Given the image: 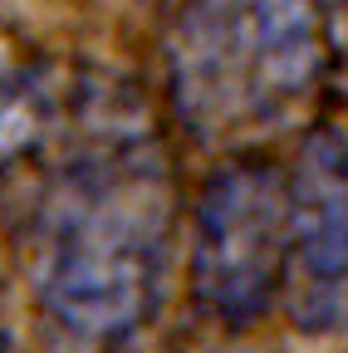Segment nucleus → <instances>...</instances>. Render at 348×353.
Returning a JSON list of instances; mask_svg holds the SVG:
<instances>
[{"label": "nucleus", "instance_id": "nucleus-6", "mask_svg": "<svg viewBox=\"0 0 348 353\" xmlns=\"http://www.w3.org/2000/svg\"><path fill=\"white\" fill-rule=\"evenodd\" d=\"M338 6H343V15H348V0H338Z\"/></svg>", "mask_w": 348, "mask_h": 353}, {"label": "nucleus", "instance_id": "nucleus-1", "mask_svg": "<svg viewBox=\"0 0 348 353\" xmlns=\"http://www.w3.org/2000/svg\"><path fill=\"white\" fill-rule=\"evenodd\" d=\"M0 201L54 353H133L167 299L177 206L133 83L79 64L0 79Z\"/></svg>", "mask_w": 348, "mask_h": 353}, {"label": "nucleus", "instance_id": "nucleus-2", "mask_svg": "<svg viewBox=\"0 0 348 353\" xmlns=\"http://www.w3.org/2000/svg\"><path fill=\"white\" fill-rule=\"evenodd\" d=\"M167 99L196 143H245L285 128L329 69L314 0H187L162 44Z\"/></svg>", "mask_w": 348, "mask_h": 353}, {"label": "nucleus", "instance_id": "nucleus-3", "mask_svg": "<svg viewBox=\"0 0 348 353\" xmlns=\"http://www.w3.org/2000/svg\"><path fill=\"white\" fill-rule=\"evenodd\" d=\"M294 187L265 157L221 162L196 201L192 299L216 324L245 329L285 299Z\"/></svg>", "mask_w": 348, "mask_h": 353}, {"label": "nucleus", "instance_id": "nucleus-5", "mask_svg": "<svg viewBox=\"0 0 348 353\" xmlns=\"http://www.w3.org/2000/svg\"><path fill=\"white\" fill-rule=\"evenodd\" d=\"M0 353H25V348H20V343H15L10 334H0Z\"/></svg>", "mask_w": 348, "mask_h": 353}, {"label": "nucleus", "instance_id": "nucleus-4", "mask_svg": "<svg viewBox=\"0 0 348 353\" xmlns=\"http://www.w3.org/2000/svg\"><path fill=\"white\" fill-rule=\"evenodd\" d=\"M289 275L285 309L304 334L348 329V138L338 128H309L294 172Z\"/></svg>", "mask_w": 348, "mask_h": 353}]
</instances>
